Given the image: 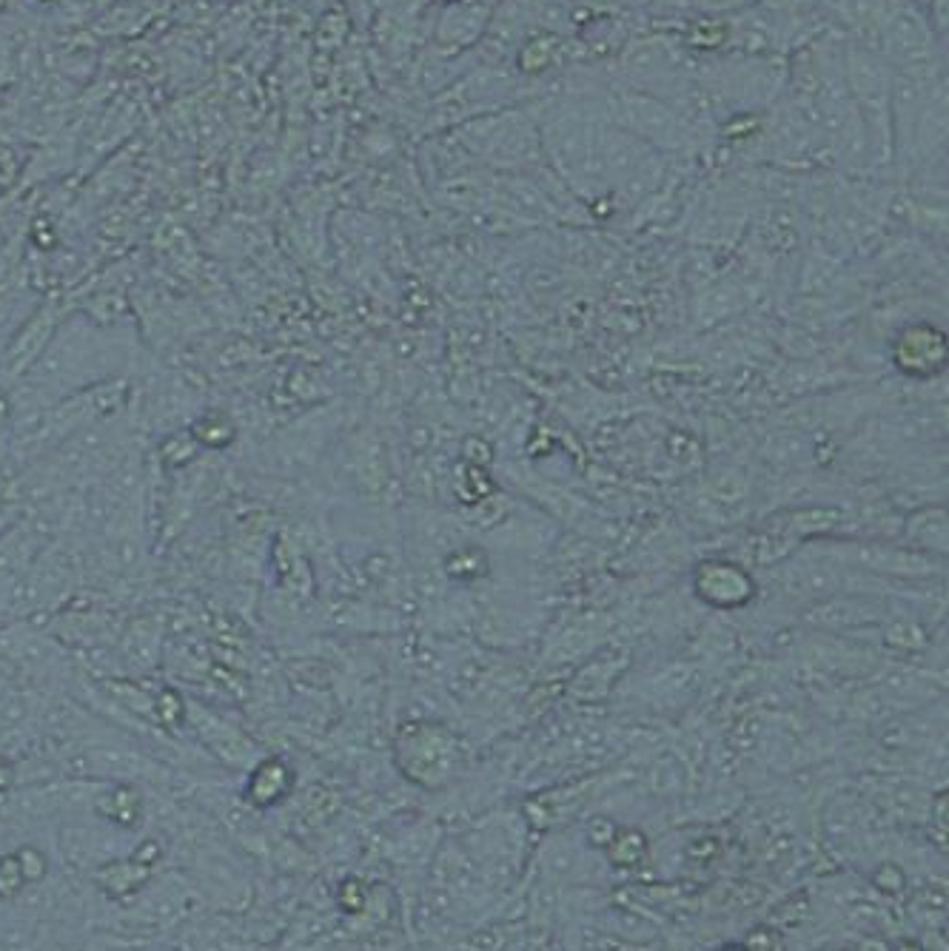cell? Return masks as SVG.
Listing matches in <instances>:
<instances>
[{"label":"cell","instance_id":"cell-8","mask_svg":"<svg viewBox=\"0 0 949 951\" xmlns=\"http://www.w3.org/2000/svg\"><path fill=\"white\" fill-rule=\"evenodd\" d=\"M719 951H750V949H745V945H725V949Z\"/></svg>","mask_w":949,"mask_h":951},{"label":"cell","instance_id":"cell-7","mask_svg":"<svg viewBox=\"0 0 949 951\" xmlns=\"http://www.w3.org/2000/svg\"><path fill=\"white\" fill-rule=\"evenodd\" d=\"M362 904H366V889H362L357 880H346V884L339 886V906H342V911L357 915V911L362 909Z\"/></svg>","mask_w":949,"mask_h":951},{"label":"cell","instance_id":"cell-5","mask_svg":"<svg viewBox=\"0 0 949 951\" xmlns=\"http://www.w3.org/2000/svg\"><path fill=\"white\" fill-rule=\"evenodd\" d=\"M27 886V877H23L21 860L18 855L0 857V900H12L18 898Z\"/></svg>","mask_w":949,"mask_h":951},{"label":"cell","instance_id":"cell-3","mask_svg":"<svg viewBox=\"0 0 949 951\" xmlns=\"http://www.w3.org/2000/svg\"><path fill=\"white\" fill-rule=\"evenodd\" d=\"M95 810L109 823H117L123 830H135L143 817V795L135 786H117L97 797Z\"/></svg>","mask_w":949,"mask_h":951},{"label":"cell","instance_id":"cell-2","mask_svg":"<svg viewBox=\"0 0 949 951\" xmlns=\"http://www.w3.org/2000/svg\"><path fill=\"white\" fill-rule=\"evenodd\" d=\"M151 869L155 866L140 860V857H131V860H115V864H106L103 869L95 871L97 884L101 889L109 895V898H131L137 889H140L146 880H149Z\"/></svg>","mask_w":949,"mask_h":951},{"label":"cell","instance_id":"cell-6","mask_svg":"<svg viewBox=\"0 0 949 951\" xmlns=\"http://www.w3.org/2000/svg\"><path fill=\"white\" fill-rule=\"evenodd\" d=\"M18 860H21V869H23V877H27V884H38V880L46 875V857L34 849V846H23V849L18 852Z\"/></svg>","mask_w":949,"mask_h":951},{"label":"cell","instance_id":"cell-1","mask_svg":"<svg viewBox=\"0 0 949 951\" xmlns=\"http://www.w3.org/2000/svg\"><path fill=\"white\" fill-rule=\"evenodd\" d=\"M294 790V772L292 767L283 761V758H265L254 767V772L249 775L245 783V803L254 806V810H268L274 803H280L283 797H288V792Z\"/></svg>","mask_w":949,"mask_h":951},{"label":"cell","instance_id":"cell-4","mask_svg":"<svg viewBox=\"0 0 949 951\" xmlns=\"http://www.w3.org/2000/svg\"><path fill=\"white\" fill-rule=\"evenodd\" d=\"M191 436L205 447H214V451H223L234 438V422H231L225 413H203L191 425Z\"/></svg>","mask_w":949,"mask_h":951}]
</instances>
